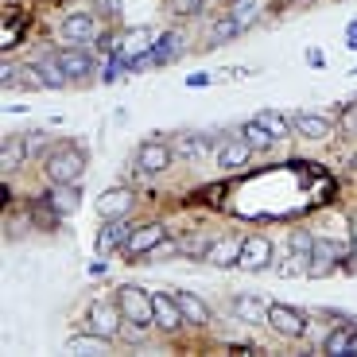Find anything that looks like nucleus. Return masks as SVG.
<instances>
[{"instance_id":"9d476101","label":"nucleus","mask_w":357,"mask_h":357,"mask_svg":"<svg viewBox=\"0 0 357 357\" xmlns=\"http://www.w3.org/2000/svg\"><path fill=\"white\" fill-rule=\"evenodd\" d=\"M241 245L245 237H218V241L206 245V264H214V268H237L241 264Z\"/></svg>"},{"instance_id":"20e7f679","label":"nucleus","mask_w":357,"mask_h":357,"mask_svg":"<svg viewBox=\"0 0 357 357\" xmlns=\"http://www.w3.org/2000/svg\"><path fill=\"white\" fill-rule=\"evenodd\" d=\"M59 39H63L66 47H86L98 39V20L89 16V12H70V16H63V24H59Z\"/></svg>"},{"instance_id":"7c9ffc66","label":"nucleus","mask_w":357,"mask_h":357,"mask_svg":"<svg viewBox=\"0 0 357 357\" xmlns=\"http://www.w3.org/2000/svg\"><path fill=\"white\" fill-rule=\"evenodd\" d=\"M291 252H303V257H311L314 252V237L307 229H295L291 233Z\"/></svg>"},{"instance_id":"f3484780","label":"nucleus","mask_w":357,"mask_h":357,"mask_svg":"<svg viewBox=\"0 0 357 357\" xmlns=\"http://www.w3.org/2000/svg\"><path fill=\"white\" fill-rule=\"evenodd\" d=\"M346 257V245L338 241H326V237H314V252H311V272H319V276H326L334 268V260Z\"/></svg>"},{"instance_id":"4be33fe9","label":"nucleus","mask_w":357,"mask_h":357,"mask_svg":"<svg viewBox=\"0 0 357 357\" xmlns=\"http://www.w3.org/2000/svg\"><path fill=\"white\" fill-rule=\"evenodd\" d=\"M171 295H175V303L183 307V319L187 322H195V326H206V322H210V307H206L195 291H171Z\"/></svg>"},{"instance_id":"1a4fd4ad","label":"nucleus","mask_w":357,"mask_h":357,"mask_svg":"<svg viewBox=\"0 0 357 357\" xmlns=\"http://www.w3.org/2000/svg\"><path fill=\"white\" fill-rule=\"evenodd\" d=\"M163 241H167V225L148 222V225H140V229H132V237H128L125 252H128V257H148V252H155Z\"/></svg>"},{"instance_id":"ddd939ff","label":"nucleus","mask_w":357,"mask_h":357,"mask_svg":"<svg viewBox=\"0 0 357 357\" xmlns=\"http://www.w3.org/2000/svg\"><path fill=\"white\" fill-rule=\"evenodd\" d=\"M132 206H136L132 190L113 187V190H105V195L98 198V214H101V222H109V218H128L132 214Z\"/></svg>"},{"instance_id":"72a5a7b5","label":"nucleus","mask_w":357,"mask_h":357,"mask_svg":"<svg viewBox=\"0 0 357 357\" xmlns=\"http://www.w3.org/2000/svg\"><path fill=\"white\" fill-rule=\"evenodd\" d=\"M20 74H24L20 66H4V89H8V86H20Z\"/></svg>"},{"instance_id":"4468645a","label":"nucleus","mask_w":357,"mask_h":357,"mask_svg":"<svg viewBox=\"0 0 357 357\" xmlns=\"http://www.w3.org/2000/svg\"><path fill=\"white\" fill-rule=\"evenodd\" d=\"M233 314L249 326H260V322H268V303L257 291H237L233 295Z\"/></svg>"},{"instance_id":"5701e85b","label":"nucleus","mask_w":357,"mask_h":357,"mask_svg":"<svg viewBox=\"0 0 357 357\" xmlns=\"http://www.w3.org/2000/svg\"><path fill=\"white\" fill-rule=\"evenodd\" d=\"M354 319L349 322H342V326H334L331 334H326V342H322V349L326 354H334V357H342V354H349V342H354Z\"/></svg>"},{"instance_id":"2eb2a0df","label":"nucleus","mask_w":357,"mask_h":357,"mask_svg":"<svg viewBox=\"0 0 357 357\" xmlns=\"http://www.w3.org/2000/svg\"><path fill=\"white\" fill-rule=\"evenodd\" d=\"M152 303H155V326H160L163 334H175L178 326H183V307L175 303V295H163V291H155L152 295Z\"/></svg>"},{"instance_id":"b1692460","label":"nucleus","mask_w":357,"mask_h":357,"mask_svg":"<svg viewBox=\"0 0 357 357\" xmlns=\"http://www.w3.org/2000/svg\"><path fill=\"white\" fill-rule=\"evenodd\" d=\"M264 132H272L276 140H287V132H291V121H287L284 113H276V109H260L257 116H252Z\"/></svg>"},{"instance_id":"58836bf2","label":"nucleus","mask_w":357,"mask_h":357,"mask_svg":"<svg viewBox=\"0 0 357 357\" xmlns=\"http://www.w3.org/2000/svg\"><path fill=\"white\" fill-rule=\"evenodd\" d=\"M354 252H357V233H354Z\"/></svg>"},{"instance_id":"473e14b6","label":"nucleus","mask_w":357,"mask_h":357,"mask_svg":"<svg viewBox=\"0 0 357 357\" xmlns=\"http://www.w3.org/2000/svg\"><path fill=\"white\" fill-rule=\"evenodd\" d=\"M24 148H27V160L39 155L47 148V132H24Z\"/></svg>"},{"instance_id":"cd10ccee","label":"nucleus","mask_w":357,"mask_h":357,"mask_svg":"<svg viewBox=\"0 0 357 357\" xmlns=\"http://www.w3.org/2000/svg\"><path fill=\"white\" fill-rule=\"evenodd\" d=\"M241 136L252 144V152H268V148L276 144V136H272V132H264V128H260L257 121H249V125L241 128Z\"/></svg>"},{"instance_id":"4c0bfd02","label":"nucleus","mask_w":357,"mask_h":357,"mask_svg":"<svg viewBox=\"0 0 357 357\" xmlns=\"http://www.w3.org/2000/svg\"><path fill=\"white\" fill-rule=\"evenodd\" d=\"M349 354H357V331H354V342H349Z\"/></svg>"},{"instance_id":"412c9836","label":"nucleus","mask_w":357,"mask_h":357,"mask_svg":"<svg viewBox=\"0 0 357 357\" xmlns=\"http://www.w3.org/2000/svg\"><path fill=\"white\" fill-rule=\"evenodd\" d=\"M47 202H51V210L59 218H70L74 210H78V183H54V190L47 195Z\"/></svg>"},{"instance_id":"39448f33","label":"nucleus","mask_w":357,"mask_h":357,"mask_svg":"<svg viewBox=\"0 0 357 357\" xmlns=\"http://www.w3.org/2000/svg\"><path fill=\"white\" fill-rule=\"evenodd\" d=\"M268 326H272L280 338H287V342H295V338H303V334H307L303 311H295V307H287V303H272V307H268Z\"/></svg>"},{"instance_id":"c756f323","label":"nucleus","mask_w":357,"mask_h":357,"mask_svg":"<svg viewBox=\"0 0 357 357\" xmlns=\"http://www.w3.org/2000/svg\"><path fill=\"white\" fill-rule=\"evenodd\" d=\"M175 152L187 155V160H198V155L210 152V140H206V136H183V140L175 144Z\"/></svg>"},{"instance_id":"c85d7f7f","label":"nucleus","mask_w":357,"mask_h":357,"mask_svg":"<svg viewBox=\"0 0 357 357\" xmlns=\"http://www.w3.org/2000/svg\"><path fill=\"white\" fill-rule=\"evenodd\" d=\"M233 20L241 27H252L260 20V0H233Z\"/></svg>"},{"instance_id":"bb28decb","label":"nucleus","mask_w":357,"mask_h":357,"mask_svg":"<svg viewBox=\"0 0 357 357\" xmlns=\"http://www.w3.org/2000/svg\"><path fill=\"white\" fill-rule=\"evenodd\" d=\"M0 160H4V167L8 171H16L20 163L27 160V148H24V136H8V140H4V155H0Z\"/></svg>"},{"instance_id":"dca6fc26","label":"nucleus","mask_w":357,"mask_h":357,"mask_svg":"<svg viewBox=\"0 0 357 357\" xmlns=\"http://www.w3.org/2000/svg\"><path fill=\"white\" fill-rule=\"evenodd\" d=\"M31 70H36V82L47 89H63L66 86V70L59 66V54H39L36 63H31Z\"/></svg>"},{"instance_id":"c9c22d12","label":"nucleus","mask_w":357,"mask_h":357,"mask_svg":"<svg viewBox=\"0 0 357 357\" xmlns=\"http://www.w3.org/2000/svg\"><path fill=\"white\" fill-rule=\"evenodd\" d=\"M210 82H214V74H190V78H187V86L195 89V86H210Z\"/></svg>"},{"instance_id":"a878e982","label":"nucleus","mask_w":357,"mask_h":357,"mask_svg":"<svg viewBox=\"0 0 357 357\" xmlns=\"http://www.w3.org/2000/svg\"><path fill=\"white\" fill-rule=\"evenodd\" d=\"M245 27L233 20V12H225V16H218L214 24H210V47H218V43H229L233 36H241Z\"/></svg>"},{"instance_id":"e433bc0d","label":"nucleus","mask_w":357,"mask_h":357,"mask_svg":"<svg viewBox=\"0 0 357 357\" xmlns=\"http://www.w3.org/2000/svg\"><path fill=\"white\" fill-rule=\"evenodd\" d=\"M307 63H311V66H326V59H322V51H314V47H311V51H307Z\"/></svg>"},{"instance_id":"6ab92c4d","label":"nucleus","mask_w":357,"mask_h":357,"mask_svg":"<svg viewBox=\"0 0 357 357\" xmlns=\"http://www.w3.org/2000/svg\"><path fill=\"white\" fill-rule=\"evenodd\" d=\"M54 54H59V66L66 70V78H86L93 70V59L82 47H63V51H54Z\"/></svg>"},{"instance_id":"aec40b11","label":"nucleus","mask_w":357,"mask_h":357,"mask_svg":"<svg viewBox=\"0 0 357 357\" xmlns=\"http://www.w3.org/2000/svg\"><path fill=\"white\" fill-rule=\"evenodd\" d=\"M291 128L303 136V140H326V136H331V121H326V116H314V113H295Z\"/></svg>"},{"instance_id":"f257e3e1","label":"nucleus","mask_w":357,"mask_h":357,"mask_svg":"<svg viewBox=\"0 0 357 357\" xmlns=\"http://www.w3.org/2000/svg\"><path fill=\"white\" fill-rule=\"evenodd\" d=\"M43 175L51 183H82V175H86V155L78 148H70V144H63V148H54L43 160Z\"/></svg>"},{"instance_id":"6e6552de","label":"nucleus","mask_w":357,"mask_h":357,"mask_svg":"<svg viewBox=\"0 0 357 357\" xmlns=\"http://www.w3.org/2000/svg\"><path fill=\"white\" fill-rule=\"evenodd\" d=\"M245 272H264V268H272V241H268L264 233H252V237H245L241 245V264Z\"/></svg>"},{"instance_id":"393cba45","label":"nucleus","mask_w":357,"mask_h":357,"mask_svg":"<svg viewBox=\"0 0 357 357\" xmlns=\"http://www.w3.org/2000/svg\"><path fill=\"white\" fill-rule=\"evenodd\" d=\"M105 346H109V338H101V334H74V338H66V354H105Z\"/></svg>"},{"instance_id":"2f4dec72","label":"nucleus","mask_w":357,"mask_h":357,"mask_svg":"<svg viewBox=\"0 0 357 357\" xmlns=\"http://www.w3.org/2000/svg\"><path fill=\"white\" fill-rule=\"evenodd\" d=\"M167 8L175 16H198L202 12V0H167Z\"/></svg>"},{"instance_id":"423d86ee","label":"nucleus","mask_w":357,"mask_h":357,"mask_svg":"<svg viewBox=\"0 0 357 357\" xmlns=\"http://www.w3.org/2000/svg\"><path fill=\"white\" fill-rule=\"evenodd\" d=\"M121 322L125 319V311H121V303H93L89 307V331L101 334V338H121Z\"/></svg>"},{"instance_id":"f704fd0d","label":"nucleus","mask_w":357,"mask_h":357,"mask_svg":"<svg viewBox=\"0 0 357 357\" xmlns=\"http://www.w3.org/2000/svg\"><path fill=\"white\" fill-rule=\"evenodd\" d=\"M346 47H349V51H357V20H349V24H346Z\"/></svg>"},{"instance_id":"f8f14e48","label":"nucleus","mask_w":357,"mask_h":357,"mask_svg":"<svg viewBox=\"0 0 357 357\" xmlns=\"http://www.w3.org/2000/svg\"><path fill=\"white\" fill-rule=\"evenodd\" d=\"M152 43H155V31L152 27H132V31H125V39H121V47H116V54L125 59L128 66L136 63V59H144V54L152 51Z\"/></svg>"},{"instance_id":"a211bd4d","label":"nucleus","mask_w":357,"mask_h":357,"mask_svg":"<svg viewBox=\"0 0 357 357\" xmlns=\"http://www.w3.org/2000/svg\"><path fill=\"white\" fill-rule=\"evenodd\" d=\"M249 155H252V144L249 140H225L222 148H218V167H222V171H237V167L249 163Z\"/></svg>"},{"instance_id":"7ed1b4c3","label":"nucleus","mask_w":357,"mask_h":357,"mask_svg":"<svg viewBox=\"0 0 357 357\" xmlns=\"http://www.w3.org/2000/svg\"><path fill=\"white\" fill-rule=\"evenodd\" d=\"M178 54H183V36L178 31H163V36H155V43H152V51L144 54V59H136L128 70H148V66H167V63H175Z\"/></svg>"},{"instance_id":"ea45409f","label":"nucleus","mask_w":357,"mask_h":357,"mask_svg":"<svg viewBox=\"0 0 357 357\" xmlns=\"http://www.w3.org/2000/svg\"><path fill=\"white\" fill-rule=\"evenodd\" d=\"M349 163H354V167H357V155H354V160H349Z\"/></svg>"},{"instance_id":"f03ea898","label":"nucleus","mask_w":357,"mask_h":357,"mask_svg":"<svg viewBox=\"0 0 357 357\" xmlns=\"http://www.w3.org/2000/svg\"><path fill=\"white\" fill-rule=\"evenodd\" d=\"M116 303L125 311L128 322H140V326H155V303H152V291H144V287L128 284L116 291Z\"/></svg>"},{"instance_id":"9b49d317","label":"nucleus","mask_w":357,"mask_h":357,"mask_svg":"<svg viewBox=\"0 0 357 357\" xmlns=\"http://www.w3.org/2000/svg\"><path fill=\"white\" fill-rule=\"evenodd\" d=\"M128 237H132V225L125 222V218H109L105 225H101V233H98V257H109V252H116V249H125L128 245Z\"/></svg>"},{"instance_id":"0eeeda50","label":"nucleus","mask_w":357,"mask_h":357,"mask_svg":"<svg viewBox=\"0 0 357 357\" xmlns=\"http://www.w3.org/2000/svg\"><path fill=\"white\" fill-rule=\"evenodd\" d=\"M171 148L163 140H144L140 148H136V171L140 175H163V171L171 167Z\"/></svg>"}]
</instances>
